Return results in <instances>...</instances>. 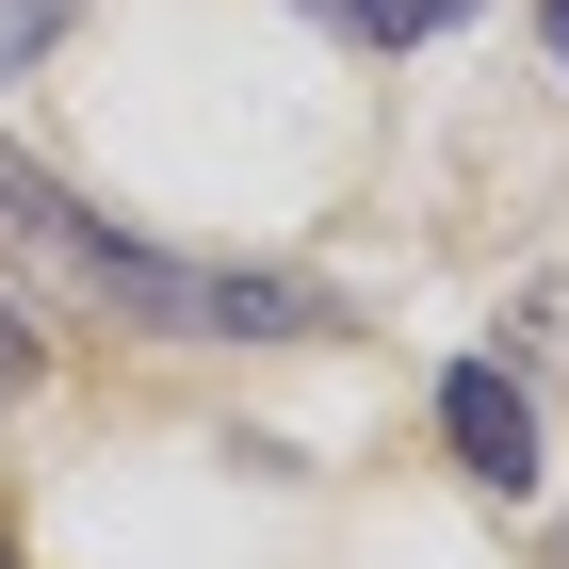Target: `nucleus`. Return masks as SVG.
<instances>
[{
	"label": "nucleus",
	"mask_w": 569,
	"mask_h": 569,
	"mask_svg": "<svg viewBox=\"0 0 569 569\" xmlns=\"http://www.w3.org/2000/svg\"><path fill=\"white\" fill-rule=\"evenodd\" d=\"M537 33H553V66H569V0H537Z\"/></svg>",
	"instance_id": "obj_7"
},
{
	"label": "nucleus",
	"mask_w": 569,
	"mask_h": 569,
	"mask_svg": "<svg viewBox=\"0 0 569 569\" xmlns=\"http://www.w3.org/2000/svg\"><path fill=\"white\" fill-rule=\"evenodd\" d=\"M66 33H82V0H0V82H17L33 49H66Z\"/></svg>",
	"instance_id": "obj_4"
},
{
	"label": "nucleus",
	"mask_w": 569,
	"mask_h": 569,
	"mask_svg": "<svg viewBox=\"0 0 569 569\" xmlns=\"http://www.w3.org/2000/svg\"><path fill=\"white\" fill-rule=\"evenodd\" d=\"M0 569H17V553H0Z\"/></svg>",
	"instance_id": "obj_8"
},
{
	"label": "nucleus",
	"mask_w": 569,
	"mask_h": 569,
	"mask_svg": "<svg viewBox=\"0 0 569 569\" xmlns=\"http://www.w3.org/2000/svg\"><path fill=\"white\" fill-rule=\"evenodd\" d=\"M521 342H537V375H569V277H537V309H521Z\"/></svg>",
	"instance_id": "obj_6"
},
{
	"label": "nucleus",
	"mask_w": 569,
	"mask_h": 569,
	"mask_svg": "<svg viewBox=\"0 0 569 569\" xmlns=\"http://www.w3.org/2000/svg\"><path fill=\"white\" fill-rule=\"evenodd\" d=\"M439 439H456L472 488H537V391L505 358H456V375H439Z\"/></svg>",
	"instance_id": "obj_2"
},
{
	"label": "nucleus",
	"mask_w": 569,
	"mask_h": 569,
	"mask_svg": "<svg viewBox=\"0 0 569 569\" xmlns=\"http://www.w3.org/2000/svg\"><path fill=\"white\" fill-rule=\"evenodd\" d=\"M0 244H17L33 277H66V293L163 326V342H326V326H342V293H326V277H244V261H163V244H114V228H98L49 163H17V147H0Z\"/></svg>",
	"instance_id": "obj_1"
},
{
	"label": "nucleus",
	"mask_w": 569,
	"mask_h": 569,
	"mask_svg": "<svg viewBox=\"0 0 569 569\" xmlns=\"http://www.w3.org/2000/svg\"><path fill=\"white\" fill-rule=\"evenodd\" d=\"M326 33H358V49H407V33H439V17H472V0H309Z\"/></svg>",
	"instance_id": "obj_3"
},
{
	"label": "nucleus",
	"mask_w": 569,
	"mask_h": 569,
	"mask_svg": "<svg viewBox=\"0 0 569 569\" xmlns=\"http://www.w3.org/2000/svg\"><path fill=\"white\" fill-rule=\"evenodd\" d=\"M33 375H49V326H33V293H0V407H33Z\"/></svg>",
	"instance_id": "obj_5"
}]
</instances>
